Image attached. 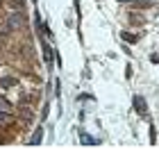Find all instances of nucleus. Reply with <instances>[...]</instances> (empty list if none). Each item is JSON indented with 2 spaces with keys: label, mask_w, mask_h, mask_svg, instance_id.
Returning a JSON list of instances; mask_svg holds the SVG:
<instances>
[{
  "label": "nucleus",
  "mask_w": 159,
  "mask_h": 150,
  "mask_svg": "<svg viewBox=\"0 0 159 150\" xmlns=\"http://www.w3.org/2000/svg\"><path fill=\"white\" fill-rule=\"evenodd\" d=\"M9 5L14 7V9H18V7H23V0H9Z\"/></svg>",
  "instance_id": "f257e3e1"
}]
</instances>
